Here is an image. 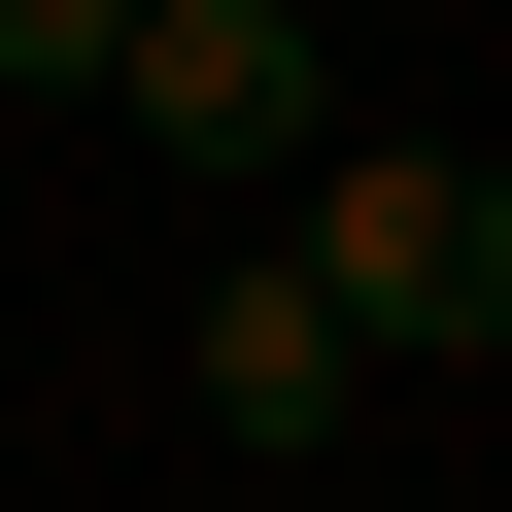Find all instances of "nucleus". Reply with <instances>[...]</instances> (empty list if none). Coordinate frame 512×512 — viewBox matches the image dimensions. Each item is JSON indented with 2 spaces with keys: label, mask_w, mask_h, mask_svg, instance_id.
I'll use <instances>...</instances> for the list:
<instances>
[{
  "label": "nucleus",
  "mask_w": 512,
  "mask_h": 512,
  "mask_svg": "<svg viewBox=\"0 0 512 512\" xmlns=\"http://www.w3.org/2000/svg\"><path fill=\"white\" fill-rule=\"evenodd\" d=\"M274 274H308L376 376H478V342H512V171H478V137H308V171H274Z\"/></svg>",
  "instance_id": "1"
},
{
  "label": "nucleus",
  "mask_w": 512,
  "mask_h": 512,
  "mask_svg": "<svg viewBox=\"0 0 512 512\" xmlns=\"http://www.w3.org/2000/svg\"><path fill=\"white\" fill-rule=\"evenodd\" d=\"M103 103H137L171 171H239V205H274V171L342 137V0H137V35H103Z\"/></svg>",
  "instance_id": "2"
},
{
  "label": "nucleus",
  "mask_w": 512,
  "mask_h": 512,
  "mask_svg": "<svg viewBox=\"0 0 512 512\" xmlns=\"http://www.w3.org/2000/svg\"><path fill=\"white\" fill-rule=\"evenodd\" d=\"M171 410H205L239 478H308V444L376 410V342H342V308L274 274V239H205V274H171Z\"/></svg>",
  "instance_id": "3"
},
{
  "label": "nucleus",
  "mask_w": 512,
  "mask_h": 512,
  "mask_svg": "<svg viewBox=\"0 0 512 512\" xmlns=\"http://www.w3.org/2000/svg\"><path fill=\"white\" fill-rule=\"evenodd\" d=\"M103 35H137V0H0V103H103Z\"/></svg>",
  "instance_id": "4"
}]
</instances>
